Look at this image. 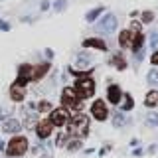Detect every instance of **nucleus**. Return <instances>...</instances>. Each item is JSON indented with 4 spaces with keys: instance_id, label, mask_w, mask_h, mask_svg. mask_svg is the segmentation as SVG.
<instances>
[{
    "instance_id": "423d86ee",
    "label": "nucleus",
    "mask_w": 158,
    "mask_h": 158,
    "mask_svg": "<svg viewBox=\"0 0 158 158\" xmlns=\"http://www.w3.org/2000/svg\"><path fill=\"white\" fill-rule=\"evenodd\" d=\"M49 123H52L53 127H63L69 123V111L63 107L59 109H52V115H49Z\"/></svg>"
},
{
    "instance_id": "4be33fe9",
    "label": "nucleus",
    "mask_w": 158,
    "mask_h": 158,
    "mask_svg": "<svg viewBox=\"0 0 158 158\" xmlns=\"http://www.w3.org/2000/svg\"><path fill=\"white\" fill-rule=\"evenodd\" d=\"M113 125H115V127H123V125H125V117H123L121 113H115V118H113Z\"/></svg>"
},
{
    "instance_id": "9b49d317",
    "label": "nucleus",
    "mask_w": 158,
    "mask_h": 158,
    "mask_svg": "<svg viewBox=\"0 0 158 158\" xmlns=\"http://www.w3.org/2000/svg\"><path fill=\"white\" fill-rule=\"evenodd\" d=\"M24 97H26V87H20L14 83L12 87H10V99L12 101H24Z\"/></svg>"
},
{
    "instance_id": "f257e3e1",
    "label": "nucleus",
    "mask_w": 158,
    "mask_h": 158,
    "mask_svg": "<svg viewBox=\"0 0 158 158\" xmlns=\"http://www.w3.org/2000/svg\"><path fill=\"white\" fill-rule=\"evenodd\" d=\"M73 73V71H71ZM77 75V81H75V87H73V91L77 93L79 99H89L93 97V93H95V81H93L89 75H83V73H75Z\"/></svg>"
},
{
    "instance_id": "39448f33",
    "label": "nucleus",
    "mask_w": 158,
    "mask_h": 158,
    "mask_svg": "<svg viewBox=\"0 0 158 158\" xmlns=\"http://www.w3.org/2000/svg\"><path fill=\"white\" fill-rule=\"evenodd\" d=\"M128 32H131V46L128 48H132L135 53H140L142 44H144V36H142V32H140V24L132 22V26L128 28Z\"/></svg>"
},
{
    "instance_id": "cd10ccee",
    "label": "nucleus",
    "mask_w": 158,
    "mask_h": 158,
    "mask_svg": "<svg viewBox=\"0 0 158 158\" xmlns=\"http://www.w3.org/2000/svg\"><path fill=\"white\" fill-rule=\"evenodd\" d=\"M150 63H152V65H158V49H156L154 53H152V57H150Z\"/></svg>"
},
{
    "instance_id": "b1692460",
    "label": "nucleus",
    "mask_w": 158,
    "mask_h": 158,
    "mask_svg": "<svg viewBox=\"0 0 158 158\" xmlns=\"http://www.w3.org/2000/svg\"><path fill=\"white\" fill-rule=\"evenodd\" d=\"M77 65H79V67H87V65H89V59H87V56H79V59H77Z\"/></svg>"
},
{
    "instance_id": "5701e85b",
    "label": "nucleus",
    "mask_w": 158,
    "mask_h": 158,
    "mask_svg": "<svg viewBox=\"0 0 158 158\" xmlns=\"http://www.w3.org/2000/svg\"><path fill=\"white\" fill-rule=\"evenodd\" d=\"M81 148V140H69V144H67V150H79Z\"/></svg>"
},
{
    "instance_id": "7c9ffc66",
    "label": "nucleus",
    "mask_w": 158,
    "mask_h": 158,
    "mask_svg": "<svg viewBox=\"0 0 158 158\" xmlns=\"http://www.w3.org/2000/svg\"><path fill=\"white\" fill-rule=\"evenodd\" d=\"M4 148H6V144H4V142L0 140V150H4Z\"/></svg>"
},
{
    "instance_id": "393cba45",
    "label": "nucleus",
    "mask_w": 158,
    "mask_h": 158,
    "mask_svg": "<svg viewBox=\"0 0 158 158\" xmlns=\"http://www.w3.org/2000/svg\"><path fill=\"white\" fill-rule=\"evenodd\" d=\"M132 105H135V103H132V99L127 95V101H125V105H123V109H125V111H131V109H132Z\"/></svg>"
},
{
    "instance_id": "a878e982",
    "label": "nucleus",
    "mask_w": 158,
    "mask_h": 158,
    "mask_svg": "<svg viewBox=\"0 0 158 158\" xmlns=\"http://www.w3.org/2000/svg\"><path fill=\"white\" fill-rule=\"evenodd\" d=\"M152 18H154L152 12H142V22H152Z\"/></svg>"
},
{
    "instance_id": "2eb2a0df",
    "label": "nucleus",
    "mask_w": 158,
    "mask_h": 158,
    "mask_svg": "<svg viewBox=\"0 0 158 158\" xmlns=\"http://www.w3.org/2000/svg\"><path fill=\"white\" fill-rule=\"evenodd\" d=\"M144 105H146V107L158 105V91H150V93H148L146 99H144Z\"/></svg>"
},
{
    "instance_id": "0eeeda50",
    "label": "nucleus",
    "mask_w": 158,
    "mask_h": 158,
    "mask_svg": "<svg viewBox=\"0 0 158 158\" xmlns=\"http://www.w3.org/2000/svg\"><path fill=\"white\" fill-rule=\"evenodd\" d=\"M97 30H99V32H103V34L115 32V30H117V18L113 16V14H107V16L101 20V24L97 26Z\"/></svg>"
},
{
    "instance_id": "7ed1b4c3",
    "label": "nucleus",
    "mask_w": 158,
    "mask_h": 158,
    "mask_svg": "<svg viewBox=\"0 0 158 158\" xmlns=\"http://www.w3.org/2000/svg\"><path fill=\"white\" fill-rule=\"evenodd\" d=\"M28 150V138L26 136H14L12 140L6 144L8 156H22Z\"/></svg>"
},
{
    "instance_id": "9d476101",
    "label": "nucleus",
    "mask_w": 158,
    "mask_h": 158,
    "mask_svg": "<svg viewBox=\"0 0 158 158\" xmlns=\"http://www.w3.org/2000/svg\"><path fill=\"white\" fill-rule=\"evenodd\" d=\"M49 63H40V65H36V67H32V81H40L46 73L49 71Z\"/></svg>"
},
{
    "instance_id": "dca6fc26",
    "label": "nucleus",
    "mask_w": 158,
    "mask_h": 158,
    "mask_svg": "<svg viewBox=\"0 0 158 158\" xmlns=\"http://www.w3.org/2000/svg\"><path fill=\"white\" fill-rule=\"evenodd\" d=\"M118 44H121V48H128V46H131V32H128V30L121 32V36H118Z\"/></svg>"
},
{
    "instance_id": "f3484780",
    "label": "nucleus",
    "mask_w": 158,
    "mask_h": 158,
    "mask_svg": "<svg viewBox=\"0 0 158 158\" xmlns=\"http://www.w3.org/2000/svg\"><path fill=\"white\" fill-rule=\"evenodd\" d=\"M146 77H148V83H150V85H158V69H150Z\"/></svg>"
},
{
    "instance_id": "20e7f679",
    "label": "nucleus",
    "mask_w": 158,
    "mask_h": 158,
    "mask_svg": "<svg viewBox=\"0 0 158 158\" xmlns=\"http://www.w3.org/2000/svg\"><path fill=\"white\" fill-rule=\"evenodd\" d=\"M61 103H63V109H71V111H79L81 109V99L77 97V93L73 91V87H65L61 93Z\"/></svg>"
},
{
    "instance_id": "f03ea898",
    "label": "nucleus",
    "mask_w": 158,
    "mask_h": 158,
    "mask_svg": "<svg viewBox=\"0 0 158 158\" xmlns=\"http://www.w3.org/2000/svg\"><path fill=\"white\" fill-rule=\"evenodd\" d=\"M69 132L75 136H85L89 132V118L83 113H77L73 115V118L69 121Z\"/></svg>"
},
{
    "instance_id": "aec40b11",
    "label": "nucleus",
    "mask_w": 158,
    "mask_h": 158,
    "mask_svg": "<svg viewBox=\"0 0 158 158\" xmlns=\"http://www.w3.org/2000/svg\"><path fill=\"white\" fill-rule=\"evenodd\" d=\"M113 61H115L117 69H127V61H125L121 56H115V57H113Z\"/></svg>"
},
{
    "instance_id": "4468645a",
    "label": "nucleus",
    "mask_w": 158,
    "mask_h": 158,
    "mask_svg": "<svg viewBox=\"0 0 158 158\" xmlns=\"http://www.w3.org/2000/svg\"><path fill=\"white\" fill-rule=\"evenodd\" d=\"M20 128H22V125H20V121H16V118H8V121H4V127H2V131H4V132H8V135H10V132L14 135V132H18Z\"/></svg>"
},
{
    "instance_id": "1a4fd4ad",
    "label": "nucleus",
    "mask_w": 158,
    "mask_h": 158,
    "mask_svg": "<svg viewBox=\"0 0 158 158\" xmlns=\"http://www.w3.org/2000/svg\"><path fill=\"white\" fill-rule=\"evenodd\" d=\"M52 131H53V125L49 123V118H46V121H40L38 125H36V135L40 138H48L49 135H52Z\"/></svg>"
},
{
    "instance_id": "6e6552de",
    "label": "nucleus",
    "mask_w": 158,
    "mask_h": 158,
    "mask_svg": "<svg viewBox=\"0 0 158 158\" xmlns=\"http://www.w3.org/2000/svg\"><path fill=\"white\" fill-rule=\"evenodd\" d=\"M91 115L95 117L97 121H105V118H107V115H109L105 101H101V99H97V101H95V103L91 105Z\"/></svg>"
},
{
    "instance_id": "ddd939ff",
    "label": "nucleus",
    "mask_w": 158,
    "mask_h": 158,
    "mask_svg": "<svg viewBox=\"0 0 158 158\" xmlns=\"http://www.w3.org/2000/svg\"><path fill=\"white\" fill-rule=\"evenodd\" d=\"M83 48H95V49L105 52V49H107V44L103 42V40H99V38H89V40L83 42Z\"/></svg>"
},
{
    "instance_id": "f8f14e48",
    "label": "nucleus",
    "mask_w": 158,
    "mask_h": 158,
    "mask_svg": "<svg viewBox=\"0 0 158 158\" xmlns=\"http://www.w3.org/2000/svg\"><path fill=\"white\" fill-rule=\"evenodd\" d=\"M107 99L115 105V103H118L121 101V87L118 85H109V89H107Z\"/></svg>"
},
{
    "instance_id": "412c9836",
    "label": "nucleus",
    "mask_w": 158,
    "mask_h": 158,
    "mask_svg": "<svg viewBox=\"0 0 158 158\" xmlns=\"http://www.w3.org/2000/svg\"><path fill=\"white\" fill-rule=\"evenodd\" d=\"M146 123H148V125H152V127H158V115H156V113H148Z\"/></svg>"
},
{
    "instance_id": "c85d7f7f",
    "label": "nucleus",
    "mask_w": 158,
    "mask_h": 158,
    "mask_svg": "<svg viewBox=\"0 0 158 158\" xmlns=\"http://www.w3.org/2000/svg\"><path fill=\"white\" fill-rule=\"evenodd\" d=\"M65 8V0H59V2H56V10H63Z\"/></svg>"
},
{
    "instance_id": "a211bd4d",
    "label": "nucleus",
    "mask_w": 158,
    "mask_h": 158,
    "mask_svg": "<svg viewBox=\"0 0 158 158\" xmlns=\"http://www.w3.org/2000/svg\"><path fill=\"white\" fill-rule=\"evenodd\" d=\"M101 12H103V8H101V6H99V8H95V10H91V12L87 14V22H95V18H97Z\"/></svg>"
},
{
    "instance_id": "c756f323",
    "label": "nucleus",
    "mask_w": 158,
    "mask_h": 158,
    "mask_svg": "<svg viewBox=\"0 0 158 158\" xmlns=\"http://www.w3.org/2000/svg\"><path fill=\"white\" fill-rule=\"evenodd\" d=\"M152 46H154V48L158 46V34H156V32L152 34Z\"/></svg>"
},
{
    "instance_id": "6ab92c4d",
    "label": "nucleus",
    "mask_w": 158,
    "mask_h": 158,
    "mask_svg": "<svg viewBox=\"0 0 158 158\" xmlns=\"http://www.w3.org/2000/svg\"><path fill=\"white\" fill-rule=\"evenodd\" d=\"M38 111H40V113H48V111H52V103H49V101H40Z\"/></svg>"
},
{
    "instance_id": "bb28decb",
    "label": "nucleus",
    "mask_w": 158,
    "mask_h": 158,
    "mask_svg": "<svg viewBox=\"0 0 158 158\" xmlns=\"http://www.w3.org/2000/svg\"><path fill=\"white\" fill-rule=\"evenodd\" d=\"M65 140H67V135H63V132H61V135H59V136H57V146H61V144H65Z\"/></svg>"
}]
</instances>
